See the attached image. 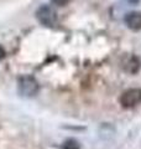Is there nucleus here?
<instances>
[{
  "instance_id": "1",
  "label": "nucleus",
  "mask_w": 141,
  "mask_h": 149,
  "mask_svg": "<svg viewBox=\"0 0 141 149\" xmlns=\"http://www.w3.org/2000/svg\"><path fill=\"white\" fill-rule=\"evenodd\" d=\"M40 91V85L37 80L31 74H24L17 78V92L26 98L35 97Z\"/></svg>"
},
{
  "instance_id": "2",
  "label": "nucleus",
  "mask_w": 141,
  "mask_h": 149,
  "mask_svg": "<svg viewBox=\"0 0 141 149\" xmlns=\"http://www.w3.org/2000/svg\"><path fill=\"white\" fill-rule=\"evenodd\" d=\"M119 103L125 109H130L141 103V90L140 88H129L124 91L119 97Z\"/></svg>"
},
{
  "instance_id": "3",
  "label": "nucleus",
  "mask_w": 141,
  "mask_h": 149,
  "mask_svg": "<svg viewBox=\"0 0 141 149\" xmlns=\"http://www.w3.org/2000/svg\"><path fill=\"white\" fill-rule=\"evenodd\" d=\"M36 19L45 26H55L57 22V13L50 5H41L36 10Z\"/></svg>"
},
{
  "instance_id": "4",
  "label": "nucleus",
  "mask_w": 141,
  "mask_h": 149,
  "mask_svg": "<svg viewBox=\"0 0 141 149\" xmlns=\"http://www.w3.org/2000/svg\"><path fill=\"white\" fill-rule=\"evenodd\" d=\"M125 25L130 30L140 31L141 30V11H130L125 15Z\"/></svg>"
},
{
  "instance_id": "5",
  "label": "nucleus",
  "mask_w": 141,
  "mask_h": 149,
  "mask_svg": "<svg viewBox=\"0 0 141 149\" xmlns=\"http://www.w3.org/2000/svg\"><path fill=\"white\" fill-rule=\"evenodd\" d=\"M141 67V61L139 57H136V56H130V57L126 60V62L124 65V68L126 72L129 73H136L139 72V70Z\"/></svg>"
},
{
  "instance_id": "6",
  "label": "nucleus",
  "mask_w": 141,
  "mask_h": 149,
  "mask_svg": "<svg viewBox=\"0 0 141 149\" xmlns=\"http://www.w3.org/2000/svg\"><path fill=\"white\" fill-rule=\"evenodd\" d=\"M62 149H81V144H79L78 141H76V139L68 138L63 142Z\"/></svg>"
},
{
  "instance_id": "7",
  "label": "nucleus",
  "mask_w": 141,
  "mask_h": 149,
  "mask_svg": "<svg viewBox=\"0 0 141 149\" xmlns=\"http://www.w3.org/2000/svg\"><path fill=\"white\" fill-rule=\"evenodd\" d=\"M70 0H52V3L56 6H66L67 4H69Z\"/></svg>"
},
{
  "instance_id": "8",
  "label": "nucleus",
  "mask_w": 141,
  "mask_h": 149,
  "mask_svg": "<svg viewBox=\"0 0 141 149\" xmlns=\"http://www.w3.org/2000/svg\"><path fill=\"white\" fill-rule=\"evenodd\" d=\"M5 56H6V51H5V49H4L1 45H0V61L5 58Z\"/></svg>"
},
{
  "instance_id": "9",
  "label": "nucleus",
  "mask_w": 141,
  "mask_h": 149,
  "mask_svg": "<svg viewBox=\"0 0 141 149\" xmlns=\"http://www.w3.org/2000/svg\"><path fill=\"white\" fill-rule=\"evenodd\" d=\"M128 1H129L130 4H138V3L140 1V0H128Z\"/></svg>"
}]
</instances>
